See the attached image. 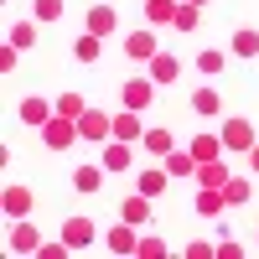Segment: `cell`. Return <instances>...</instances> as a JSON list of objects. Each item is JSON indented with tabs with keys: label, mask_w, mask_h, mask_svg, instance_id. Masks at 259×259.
<instances>
[{
	"label": "cell",
	"mask_w": 259,
	"mask_h": 259,
	"mask_svg": "<svg viewBox=\"0 0 259 259\" xmlns=\"http://www.w3.org/2000/svg\"><path fill=\"white\" fill-rule=\"evenodd\" d=\"M83 135H78V119H68V114H52L47 124H41V145L47 150H73Z\"/></svg>",
	"instance_id": "obj_1"
},
{
	"label": "cell",
	"mask_w": 259,
	"mask_h": 259,
	"mask_svg": "<svg viewBox=\"0 0 259 259\" xmlns=\"http://www.w3.org/2000/svg\"><path fill=\"white\" fill-rule=\"evenodd\" d=\"M78 135H83V140H99V145L114 140V114H104V109H83V114H78Z\"/></svg>",
	"instance_id": "obj_2"
},
{
	"label": "cell",
	"mask_w": 259,
	"mask_h": 259,
	"mask_svg": "<svg viewBox=\"0 0 259 259\" xmlns=\"http://www.w3.org/2000/svg\"><path fill=\"white\" fill-rule=\"evenodd\" d=\"M156 52H161V41H156L150 26H135V31L124 36V57H130V62H150Z\"/></svg>",
	"instance_id": "obj_3"
},
{
	"label": "cell",
	"mask_w": 259,
	"mask_h": 259,
	"mask_svg": "<svg viewBox=\"0 0 259 259\" xmlns=\"http://www.w3.org/2000/svg\"><path fill=\"white\" fill-rule=\"evenodd\" d=\"M223 150L249 156V150H254V124H249V119H228V124H223Z\"/></svg>",
	"instance_id": "obj_4"
},
{
	"label": "cell",
	"mask_w": 259,
	"mask_h": 259,
	"mask_svg": "<svg viewBox=\"0 0 259 259\" xmlns=\"http://www.w3.org/2000/svg\"><path fill=\"white\" fill-rule=\"evenodd\" d=\"M104 244H109V254H135V249H140V233H135V223L119 218L109 233H104Z\"/></svg>",
	"instance_id": "obj_5"
},
{
	"label": "cell",
	"mask_w": 259,
	"mask_h": 259,
	"mask_svg": "<svg viewBox=\"0 0 259 259\" xmlns=\"http://www.w3.org/2000/svg\"><path fill=\"white\" fill-rule=\"evenodd\" d=\"M6 249H11V254H36V249H41V239H36V228H31L26 218H16V223H11Z\"/></svg>",
	"instance_id": "obj_6"
},
{
	"label": "cell",
	"mask_w": 259,
	"mask_h": 259,
	"mask_svg": "<svg viewBox=\"0 0 259 259\" xmlns=\"http://www.w3.org/2000/svg\"><path fill=\"white\" fill-rule=\"evenodd\" d=\"M0 207L11 212V223L16 218H31V187H6V192H0Z\"/></svg>",
	"instance_id": "obj_7"
},
{
	"label": "cell",
	"mask_w": 259,
	"mask_h": 259,
	"mask_svg": "<svg viewBox=\"0 0 259 259\" xmlns=\"http://www.w3.org/2000/svg\"><path fill=\"white\" fill-rule=\"evenodd\" d=\"M62 239H68L73 249H89V244L99 239V228H94L89 218H68V223H62Z\"/></svg>",
	"instance_id": "obj_8"
},
{
	"label": "cell",
	"mask_w": 259,
	"mask_h": 259,
	"mask_svg": "<svg viewBox=\"0 0 259 259\" xmlns=\"http://www.w3.org/2000/svg\"><path fill=\"white\" fill-rule=\"evenodd\" d=\"M150 99H156V83H145V78H135V83H124V109H150Z\"/></svg>",
	"instance_id": "obj_9"
},
{
	"label": "cell",
	"mask_w": 259,
	"mask_h": 259,
	"mask_svg": "<svg viewBox=\"0 0 259 259\" xmlns=\"http://www.w3.org/2000/svg\"><path fill=\"white\" fill-rule=\"evenodd\" d=\"M119 218H124V223H135V228H140V223L150 218V197H145V192H130V197L119 202Z\"/></svg>",
	"instance_id": "obj_10"
},
{
	"label": "cell",
	"mask_w": 259,
	"mask_h": 259,
	"mask_svg": "<svg viewBox=\"0 0 259 259\" xmlns=\"http://www.w3.org/2000/svg\"><path fill=\"white\" fill-rule=\"evenodd\" d=\"M114 140H130V145L145 140V130H140V114H135V109H119V114H114Z\"/></svg>",
	"instance_id": "obj_11"
},
{
	"label": "cell",
	"mask_w": 259,
	"mask_h": 259,
	"mask_svg": "<svg viewBox=\"0 0 259 259\" xmlns=\"http://www.w3.org/2000/svg\"><path fill=\"white\" fill-rule=\"evenodd\" d=\"M130 140H104V171H130Z\"/></svg>",
	"instance_id": "obj_12"
},
{
	"label": "cell",
	"mask_w": 259,
	"mask_h": 259,
	"mask_svg": "<svg viewBox=\"0 0 259 259\" xmlns=\"http://www.w3.org/2000/svg\"><path fill=\"white\" fill-rule=\"evenodd\" d=\"M166 177H197V156L192 150H171V156H161Z\"/></svg>",
	"instance_id": "obj_13"
},
{
	"label": "cell",
	"mask_w": 259,
	"mask_h": 259,
	"mask_svg": "<svg viewBox=\"0 0 259 259\" xmlns=\"http://www.w3.org/2000/svg\"><path fill=\"white\" fill-rule=\"evenodd\" d=\"M177 73H182V62L171 57V52H156V57H150V83H177Z\"/></svg>",
	"instance_id": "obj_14"
},
{
	"label": "cell",
	"mask_w": 259,
	"mask_h": 259,
	"mask_svg": "<svg viewBox=\"0 0 259 259\" xmlns=\"http://www.w3.org/2000/svg\"><path fill=\"white\" fill-rule=\"evenodd\" d=\"M187 150L197 156V166H207V161H218V156H223V135H197Z\"/></svg>",
	"instance_id": "obj_15"
},
{
	"label": "cell",
	"mask_w": 259,
	"mask_h": 259,
	"mask_svg": "<svg viewBox=\"0 0 259 259\" xmlns=\"http://www.w3.org/2000/svg\"><path fill=\"white\" fill-rule=\"evenodd\" d=\"M192 114H202V119L223 114V99H218V89H197V94H192Z\"/></svg>",
	"instance_id": "obj_16"
},
{
	"label": "cell",
	"mask_w": 259,
	"mask_h": 259,
	"mask_svg": "<svg viewBox=\"0 0 259 259\" xmlns=\"http://www.w3.org/2000/svg\"><path fill=\"white\" fill-rule=\"evenodd\" d=\"M52 114H57V109H52L47 99H21V119H26V124H36V130H41Z\"/></svg>",
	"instance_id": "obj_17"
},
{
	"label": "cell",
	"mask_w": 259,
	"mask_h": 259,
	"mask_svg": "<svg viewBox=\"0 0 259 259\" xmlns=\"http://www.w3.org/2000/svg\"><path fill=\"white\" fill-rule=\"evenodd\" d=\"M73 187L83 192V197H94V192L104 187V166H78L73 171Z\"/></svg>",
	"instance_id": "obj_18"
},
{
	"label": "cell",
	"mask_w": 259,
	"mask_h": 259,
	"mask_svg": "<svg viewBox=\"0 0 259 259\" xmlns=\"http://www.w3.org/2000/svg\"><path fill=\"white\" fill-rule=\"evenodd\" d=\"M197 212L202 218H218L223 212V187H197Z\"/></svg>",
	"instance_id": "obj_19"
},
{
	"label": "cell",
	"mask_w": 259,
	"mask_h": 259,
	"mask_svg": "<svg viewBox=\"0 0 259 259\" xmlns=\"http://www.w3.org/2000/svg\"><path fill=\"white\" fill-rule=\"evenodd\" d=\"M197 187H228V166H223V156L207 161V166H197Z\"/></svg>",
	"instance_id": "obj_20"
},
{
	"label": "cell",
	"mask_w": 259,
	"mask_h": 259,
	"mask_svg": "<svg viewBox=\"0 0 259 259\" xmlns=\"http://www.w3.org/2000/svg\"><path fill=\"white\" fill-rule=\"evenodd\" d=\"M233 57H259V31H254V26H239V31H233Z\"/></svg>",
	"instance_id": "obj_21"
},
{
	"label": "cell",
	"mask_w": 259,
	"mask_h": 259,
	"mask_svg": "<svg viewBox=\"0 0 259 259\" xmlns=\"http://www.w3.org/2000/svg\"><path fill=\"white\" fill-rule=\"evenodd\" d=\"M177 0H145V16H150V26H166V21H177Z\"/></svg>",
	"instance_id": "obj_22"
},
{
	"label": "cell",
	"mask_w": 259,
	"mask_h": 259,
	"mask_svg": "<svg viewBox=\"0 0 259 259\" xmlns=\"http://www.w3.org/2000/svg\"><path fill=\"white\" fill-rule=\"evenodd\" d=\"M150 156H171L177 150V140H171V130H145V140H140Z\"/></svg>",
	"instance_id": "obj_23"
},
{
	"label": "cell",
	"mask_w": 259,
	"mask_h": 259,
	"mask_svg": "<svg viewBox=\"0 0 259 259\" xmlns=\"http://www.w3.org/2000/svg\"><path fill=\"white\" fill-rule=\"evenodd\" d=\"M161 187H166V166H140V187H135V192H145V197H156Z\"/></svg>",
	"instance_id": "obj_24"
},
{
	"label": "cell",
	"mask_w": 259,
	"mask_h": 259,
	"mask_svg": "<svg viewBox=\"0 0 259 259\" xmlns=\"http://www.w3.org/2000/svg\"><path fill=\"white\" fill-rule=\"evenodd\" d=\"M89 31H94V36H109V31H114V6H94V11H89Z\"/></svg>",
	"instance_id": "obj_25"
},
{
	"label": "cell",
	"mask_w": 259,
	"mask_h": 259,
	"mask_svg": "<svg viewBox=\"0 0 259 259\" xmlns=\"http://www.w3.org/2000/svg\"><path fill=\"white\" fill-rule=\"evenodd\" d=\"M6 41H11V47H21V52H26L31 41H36V26H31V21H16V26H11V36H6Z\"/></svg>",
	"instance_id": "obj_26"
},
{
	"label": "cell",
	"mask_w": 259,
	"mask_h": 259,
	"mask_svg": "<svg viewBox=\"0 0 259 259\" xmlns=\"http://www.w3.org/2000/svg\"><path fill=\"white\" fill-rule=\"evenodd\" d=\"M197 73H207V78H218V73H223V52H218V47H207V52H197Z\"/></svg>",
	"instance_id": "obj_27"
},
{
	"label": "cell",
	"mask_w": 259,
	"mask_h": 259,
	"mask_svg": "<svg viewBox=\"0 0 259 259\" xmlns=\"http://www.w3.org/2000/svg\"><path fill=\"white\" fill-rule=\"evenodd\" d=\"M99 41H104V36L83 31V36H78V47H73V52H78V62H99Z\"/></svg>",
	"instance_id": "obj_28"
},
{
	"label": "cell",
	"mask_w": 259,
	"mask_h": 259,
	"mask_svg": "<svg viewBox=\"0 0 259 259\" xmlns=\"http://www.w3.org/2000/svg\"><path fill=\"white\" fill-rule=\"evenodd\" d=\"M223 202H249V182H244V177H228V187H223Z\"/></svg>",
	"instance_id": "obj_29"
},
{
	"label": "cell",
	"mask_w": 259,
	"mask_h": 259,
	"mask_svg": "<svg viewBox=\"0 0 259 259\" xmlns=\"http://www.w3.org/2000/svg\"><path fill=\"white\" fill-rule=\"evenodd\" d=\"M135 254H140V259H161V254H166V244L156 239V233H140V249H135Z\"/></svg>",
	"instance_id": "obj_30"
},
{
	"label": "cell",
	"mask_w": 259,
	"mask_h": 259,
	"mask_svg": "<svg viewBox=\"0 0 259 259\" xmlns=\"http://www.w3.org/2000/svg\"><path fill=\"white\" fill-rule=\"evenodd\" d=\"M83 109H89V104H83L78 94H62V99H57V114H68V119H78Z\"/></svg>",
	"instance_id": "obj_31"
},
{
	"label": "cell",
	"mask_w": 259,
	"mask_h": 259,
	"mask_svg": "<svg viewBox=\"0 0 259 259\" xmlns=\"http://www.w3.org/2000/svg\"><path fill=\"white\" fill-rule=\"evenodd\" d=\"M68 249H73L68 239H57V244H41V249H36V259H68Z\"/></svg>",
	"instance_id": "obj_32"
},
{
	"label": "cell",
	"mask_w": 259,
	"mask_h": 259,
	"mask_svg": "<svg viewBox=\"0 0 259 259\" xmlns=\"http://www.w3.org/2000/svg\"><path fill=\"white\" fill-rule=\"evenodd\" d=\"M171 26H177V31H192V26H197V6H182V11H177V21H171Z\"/></svg>",
	"instance_id": "obj_33"
},
{
	"label": "cell",
	"mask_w": 259,
	"mask_h": 259,
	"mask_svg": "<svg viewBox=\"0 0 259 259\" xmlns=\"http://www.w3.org/2000/svg\"><path fill=\"white\" fill-rule=\"evenodd\" d=\"M62 16V0H36V21H57Z\"/></svg>",
	"instance_id": "obj_34"
},
{
	"label": "cell",
	"mask_w": 259,
	"mask_h": 259,
	"mask_svg": "<svg viewBox=\"0 0 259 259\" xmlns=\"http://www.w3.org/2000/svg\"><path fill=\"white\" fill-rule=\"evenodd\" d=\"M187 259H218V244H187Z\"/></svg>",
	"instance_id": "obj_35"
},
{
	"label": "cell",
	"mask_w": 259,
	"mask_h": 259,
	"mask_svg": "<svg viewBox=\"0 0 259 259\" xmlns=\"http://www.w3.org/2000/svg\"><path fill=\"white\" fill-rule=\"evenodd\" d=\"M218 259H244V249H239V244H233L228 233H223V239H218Z\"/></svg>",
	"instance_id": "obj_36"
},
{
	"label": "cell",
	"mask_w": 259,
	"mask_h": 259,
	"mask_svg": "<svg viewBox=\"0 0 259 259\" xmlns=\"http://www.w3.org/2000/svg\"><path fill=\"white\" fill-rule=\"evenodd\" d=\"M249 166H254V171H259V140H254V150H249Z\"/></svg>",
	"instance_id": "obj_37"
},
{
	"label": "cell",
	"mask_w": 259,
	"mask_h": 259,
	"mask_svg": "<svg viewBox=\"0 0 259 259\" xmlns=\"http://www.w3.org/2000/svg\"><path fill=\"white\" fill-rule=\"evenodd\" d=\"M187 6H207V0H187Z\"/></svg>",
	"instance_id": "obj_38"
}]
</instances>
